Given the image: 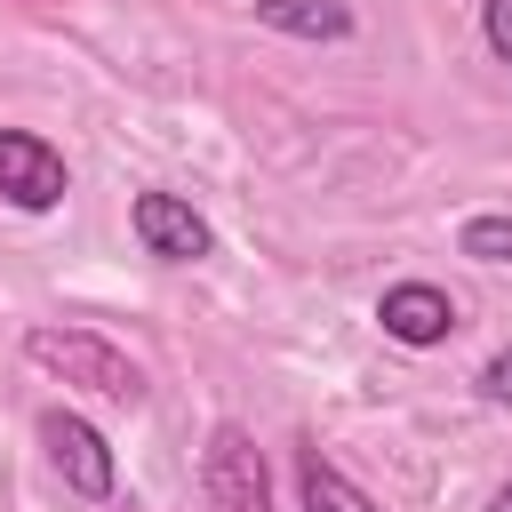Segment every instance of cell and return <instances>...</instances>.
<instances>
[{
	"label": "cell",
	"mask_w": 512,
	"mask_h": 512,
	"mask_svg": "<svg viewBox=\"0 0 512 512\" xmlns=\"http://www.w3.org/2000/svg\"><path fill=\"white\" fill-rule=\"evenodd\" d=\"M24 360L32 368H48V376H64V384H80V392H96V400H120V408H136L152 384H144V368L112 344V336H96V328H24Z\"/></svg>",
	"instance_id": "1"
},
{
	"label": "cell",
	"mask_w": 512,
	"mask_h": 512,
	"mask_svg": "<svg viewBox=\"0 0 512 512\" xmlns=\"http://www.w3.org/2000/svg\"><path fill=\"white\" fill-rule=\"evenodd\" d=\"M64 192H72L64 152L32 128H0V200L24 216H48V208H64Z\"/></svg>",
	"instance_id": "2"
},
{
	"label": "cell",
	"mask_w": 512,
	"mask_h": 512,
	"mask_svg": "<svg viewBox=\"0 0 512 512\" xmlns=\"http://www.w3.org/2000/svg\"><path fill=\"white\" fill-rule=\"evenodd\" d=\"M40 448H48V464L64 472V488H72V496H88V504H104V496H112L120 464H112V440H104L88 416L48 408V416H40Z\"/></svg>",
	"instance_id": "3"
},
{
	"label": "cell",
	"mask_w": 512,
	"mask_h": 512,
	"mask_svg": "<svg viewBox=\"0 0 512 512\" xmlns=\"http://www.w3.org/2000/svg\"><path fill=\"white\" fill-rule=\"evenodd\" d=\"M200 480H208V496H216L224 512H264V496H272V472H264V448H256L248 424H216V432H208Z\"/></svg>",
	"instance_id": "4"
},
{
	"label": "cell",
	"mask_w": 512,
	"mask_h": 512,
	"mask_svg": "<svg viewBox=\"0 0 512 512\" xmlns=\"http://www.w3.org/2000/svg\"><path fill=\"white\" fill-rule=\"evenodd\" d=\"M128 224H136V240H144V256H160V264H200V256L216 248V232H208V216H200L192 200H176V192H136V208H128Z\"/></svg>",
	"instance_id": "5"
},
{
	"label": "cell",
	"mask_w": 512,
	"mask_h": 512,
	"mask_svg": "<svg viewBox=\"0 0 512 512\" xmlns=\"http://www.w3.org/2000/svg\"><path fill=\"white\" fill-rule=\"evenodd\" d=\"M376 320H384V336L408 344V352H432V344H448V336L464 328V320H456V296L432 288V280H392V288L376 296Z\"/></svg>",
	"instance_id": "6"
},
{
	"label": "cell",
	"mask_w": 512,
	"mask_h": 512,
	"mask_svg": "<svg viewBox=\"0 0 512 512\" xmlns=\"http://www.w3.org/2000/svg\"><path fill=\"white\" fill-rule=\"evenodd\" d=\"M256 24L288 32V40H352V8L344 0H256Z\"/></svg>",
	"instance_id": "7"
},
{
	"label": "cell",
	"mask_w": 512,
	"mask_h": 512,
	"mask_svg": "<svg viewBox=\"0 0 512 512\" xmlns=\"http://www.w3.org/2000/svg\"><path fill=\"white\" fill-rule=\"evenodd\" d=\"M296 496H304V512H376V504H368V496H360V488H352L320 448H304V456H296Z\"/></svg>",
	"instance_id": "8"
},
{
	"label": "cell",
	"mask_w": 512,
	"mask_h": 512,
	"mask_svg": "<svg viewBox=\"0 0 512 512\" xmlns=\"http://www.w3.org/2000/svg\"><path fill=\"white\" fill-rule=\"evenodd\" d=\"M456 256H472V264H512V216H464Z\"/></svg>",
	"instance_id": "9"
},
{
	"label": "cell",
	"mask_w": 512,
	"mask_h": 512,
	"mask_svg": "<svg viewBox=\"0 0 512 512\" xmlns=\"http://www.w3.org/2000/svg\"><path fill=\"white\" fill-rule=\"evenodd\" d=\"M472 392H480L488 408H512V352H496V360H480V376H472Z\"/></svg>",
	"instance_id": "10"
},
{
	"label": "cell",
	"mask_w": 512,
	"mask_h": 512,
	"mask_svg": "<svg viewBox=\"0 0 512 512\" xmlns=\"http://www.w3.org/2000/svg\"><path fill=\"white\" fill-rule=\"evenodd\" d=\"M480 40L512 64V0H480Z\"/></svg>",
	"instance_id": "11"
},
{
	"label": "cell",
	"mask_w": 512,
	"mask_h": 512,
	"mask_svg": "<svg viewBox=\"0 0 512 512\" xmlns=\"http://www.w3.org/2000/svg\"><path fill=\"white\" fill-rule=\"evenodd\" d=\"M488 512H512V480H504V488H496V496H488Z\"/></svg>",
	"instance_id": "12"
}]
</instances>
